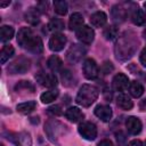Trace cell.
I'll return each instance as SVG.
<instances>
[{"label": "cell", "instance_id": "1", "mask_svg": "<svg viewBox=\"0 0 146 146\" xmlns=\"http://www.w3.org/2000/svg\"><path fill=\"white\" fill-rule=\"evenodd\" d=\"M17 42L21 47L31 52L40 54L43 50V43L40 36L35 35L30 27H22L17 34Z\"/></svg>", "mask_w": 146, "mask_h": 146}, {"label": "cell", "instance_id": "2", "mask_svg": "<svg viewBox=\"0 0 146 146\" xmlns=\"http://www.w3.org/2000/svg\"><path fill=\"white\" fill-rule=\"evenodd\" d=\"M98 95H99V91L95 86L83 84L76 95L75 102L83 107H89L98 98Z\"/></svg>", "mask_w": 146, "mask_h": 146}, {"label": "cell", "instance_id": "3", "mask_svg": "<svg viewBox=\"0 0 146 146\" xmlns=\"http://www.w3.org/2000/svg\"><path fill=\"white\" fill-rule=\"evenodd\" d=\"M31 65V62L29 58L26 57H19L17 59H15L13 63H10V65L8 66V72L10 74H23L26 71H29Z\"/></svg>", "mask_w": 146, "mask_h": 146}, {"label": "cell", "instance_id": "4", "mask_svg": "<svg viewBox=\"0 0 146 146\" xmlns=\"http://www.w3.org/2000/svg\"><path fill=\"white\" fill-rule=\"evenodd\" d=\"M78 131L87 140H94L97 137V128L94 123H91L89 121H84V122L80 123Z\"/></svg>", "mask_w": 146, "mask_h": 146}, {"label": "cell", "instance_id": "5", "mask_svg": "<svg viewBox=\"0 0 146 146\" xmlns=\"http://www.w3.org/2000/svg\"><path fill=\"white\" fill-rule=\"evenodd\" d=\"M83 74L88 80H94L98 76V66L92 58H87L82 65Z\"/></svg>", "mask_w": 146, "mask_h": 146}, {"label": "cell", "instance_id": "6", "mask_svg": "<svg viewBox=\"0 0 146 146\" xmlns=\"http://www.w3.org/2000/svg\"><path fill=\"white\" fill-rule=\"evenodd\" d=\"M76 38L79 41H81L84 44H90L94 41L95 38V32L94 30L88 26V25H83L81 29H79L76 31Z\"/></svg>", "mask_w": 146, "mask_h": 146}, {"label": "cell", "instance_id": "7", "mask_svg": "<svg viewBox=\"0 0 146 146\" xmlns=\"http://www.w3.org/2000/svg\"><path fill=\"white\" fill-rule=\"evenodd\" d=\"M11 137H8L16 146H32V138L29 132L22 131L18 133H10Z\"/></svg>", "mask_w": 146, "mask_h": 146}, {"label": "cell", "instance_id": "8", "mask_svg": "<svg viewBox=\"0 0 146 146\" xmlns=\"http://www.w3.org/2000/svg\"><path fill=\"white\" fill-rule=\"evenodd\" d=\"M66 44V36L62 33H54L49 40V49L51 51H60Z\"/></svg>", "mask_w": 146, "mask_h": 146}, {"label": "cell", "instance_id": "9", "mask_svg": "<svg viewBox=\"0 0 146 146\" xmlns=\"http://www.w3.org/2000/svg\"><path fill=\"white\" fill-rule=\"evenodd\" d=\"M86 54V49L80 46V44H72L70 47V49L67 50V59L71 63H76L79 62Z\"/></svg>", "mask_w": 146, "mask_h": 146}, {"label": "cell", "instance_id": "10", "mask_svg": "<svg viewBox=\"0 0 146 146\" xmlns=\"http://www.w3.org/2000/svg\"><path fill=\"white\" fill-rule=\"evenodd\" d=\"M36 80L39 81V83L43 87L47 88H54L57 86V78L55 76V74H46V73H40L36 75Z\"/></svg>", "mask_w": 146, "mask_h": 146}, {"label": "cell", "instance_id": "11", "mask_svg": "<svg viewBox=\"0 0 146 146\" xmlns=\"http://www.w3.org/2000/svg\"><path fill=\"white\" fill-rule=\"evenodd\" d=\"M113 88L116 91H123L128 88L129 86V79L125 74L123 73H117L114 78H113Z\"/></svg>", "mask_w": 146, "mask_h": 146}, {"label": "cell", "instance_id": "12", "mask_svg": "<svg viewBox=\"0 0 146 146\" xmlns=\"http://www.w3.org/2000/svg\"><path fill=\"white\" fill-rule=\"evenodd\" d=\"M125 127L127 130L131 133V135H138L141 131L143 124L140 122V120L136 116H129L125 121Z\"/></svg>", "mask_w": 146, "mask_h": 146}, {"label": "cell", "instance_id": "13", "mask_svg": "<svg viewBox=\"0 0 146 146\" xmlns=\"http://www.w3.org/2000/svg\"><path fill=\"white\" fill-rule=\"evenodd\" d=\"M95 115L104 122H107L112 117V108L107 105H98L95 108Z\"/></svg>", "mask_w": 146, "mask_h": 146}, {"label": "cell", "instance_id": "14", "mask_svg": "<svg viewBox=\"0 0 146 146\" xmlns=\"http://www.w3.org/2000/svg\"><path fill=\"white\" fill-rule=\"evenodd\" d=\"M65 116H66V119L68 121L75 123V122H79V121H81L83 119V113L78 107H70V108L66 110Z\"/></svg>", "mask_w": 146, "mask_h": 146}, {"label": "cell", "instance_id": "15", "mask_svg": "<svg viewBox=\"0 0 146 146\" xmlns=\"http://www.w3.org/2000/svg\"><path fill=\"white\" fill-rule=\"evenodd\" d=\"M107 21V16L104 11H96L91 15L90 17V23L95 26V27H102L106 24Z\"/></svg>", "mask_w": 146, "mask_h": 146}, {"label": "cell", "instance_id": "16", "mask_svg": "<svg viewBox=\"0 0 146 146\" xmlns=\"http://www.w3.org/2000/svg\"><path fill=\"white\" fill-rule=\"evenodd\" d=\"M83 16L80 14V13H73L70 17V21H68V27L71 30H79L83 26Z\"/></svg>", "mask_w": 146, "mask_h": 146}, {"label": "cell", "instance_id": "17", "mask_svg": "<svg viewBox=\"0 0 146 146\" xmlns=\"http://www.w3.org/2000/svg\"><path fill=\"white\" fill-rule=\"evenodd\" d=\"M116 104L120 108H122L124 111H129L133 106V103H132L131 98L125 94H121L116 97Z\"/></svg>", "mask_w": 146, "mask_h": 146}, {"label": "cell", "instance_id": "18", "mask_svg": "<svg viewBox=\"0 0 146 146\" xmlns=\"http://www.w3.org/2000/svg\"><path fill=\"white\" fill-rule=\"evenodd\" d=\"M131 21L135 25H144L146 23V13L144 11V9H140L138 7L133 9L131 14Z\"/></svg>", "mask_w": 146, "mask_h": 146}, {"label": "cell", "instance_id": "19", "mask_svg": "<svg viewBox=\"0 0 146 146\" xmlns=\"http://www.w3.org/2000/svg\"><path fill=\"white\" fill-rule=\"evenodd\" d=\"M112 17H113V19L115 22H119V23L123 22L125 19V17H127L125 9L122 6H119V5L114 6L112 8Z\"/></svg>", "mask_w": 146, "mask_h": 146}, {"label": "cell", "instance_id": "20", "mask_svg": "<svg viewBox=\"0 0 146 146\" xmlns=\"http://www.w3.org/2000/svg\"><path fill=\"white\" fill-rule=\"evenodd\" d=\"M35 107H36V103L33 102V100H30V102H25V103L18 104L16 110L21 114H30L31 112H33L35 110Z\"/></svg>", "mask_w": 146, "mask_h": 146}, {"label": "cell", "instance_id": "21", "mask_svg": "<svg viewBox=\"0 0 146 146\" xmlns=\"http://www.w3.org/2000/svg\"><path fill=\"white\" fill-rule=\"evenodd\" d=\"M129 92L132 97L138 98L144 94V86L138 81H132L129 84Z\"/></svg>", "mask_w": 146, "mask_h": 146}, {"label": "cell", "instance_id": "22", "mask_svg": "<svg viewBox=\"0 0 146 146\" xmlns=\"http://www.w3.org/2000/svg\"><path fill=\"white\" fill-rule=\"evenodd\" d=\"M47 65H48V67H49L52 72H58V71H60V68H62V66H63V60H62L58 56L54 55V56L49 57V59H48V62H47Z\"/></svg>", "mask_w": 146, "mask_h": 146}, {"label": "cell", "instance_id": "23", "mask_svg": "<svg viewBox=\"0 0 146 146\" xmlns=\"http://www.w3.org/2000/svg\"><path fill=\"white\" fill-rule=\"evenodd\" d=\"M25 19L31 25H36L39 23V21H40V18H39V10L34 9V8H30L25 13Z\"/></svg>", "mask_w": 146, "mask_h": 146}, {"label": "cell", "instance_id": "24", "mask_svg": "<svg viewBox=\"0 0 146 146\" xmlns=\"http://www.w3.org/2000/svg\"><path fill=\"white\" fill-rule=\"evenodd\" d=\"M14 36V29L9 25H3L0 29V39L2 42L9 41Z\"/></svg>", "mask_w": 146, "mask_h": 146}, {"label": "cell", "instance_id": "25", "mask_svg": "<svg viewBox=\"0 0 146 146\" xmlns=\"http://www.w3.org/2000/svg\"><path fill=\"white\" fill-rule=\"evenodd\" d=\"M14 52H15V50H14L13 46H10V44L5 46V47L1 49V51H0V63H1V64H5V63L14 55Z\"/></svg>", "mask_w": 146, "mask_h": 146}, {"label": "cell", "instance_id": "26", "mask_svg": "<svg viewBox=\"0 0 146 146\" xmlns=\"http://www.w3.org/2000/svg\"><path fill=\"white\" fill-rule=\"evenodd\" d=\"M64 29V23L62 19L59 18H52L49 23H48V30L51 32H59L60 30Z\"/></svg>", "mask_w": 146, "mask_h": 146}, {"label": "cell", "instance_id": "27", "mask_svg": "<svg viewBox=\"0 0 146 146\" xmlns=\"http://www.w3.org/2000/svg\"><path fill=\"white\" fill-rule=\"evenodd\" d=\"M15 90L17 92L19 91H29V92H34V86L30 81H19L15 86Z\"/></svg>", "mask_w": 146, "mask_h": 146}, {"label": "cell", "instance_id": "28", "mask_svg": "<svg viewBox=\"0 0 146 146\" xmlns=\"http://www.w3.org/2000/svg\"><path fill=\"white\" fill-rule=\"evenodd\" d=\"M58 97V91L57 90H49V91H46L41 95L40 99L43 104H49L51 103L52 100H55L56 98Z\"/></svg>", "mask_w": 146, "mask_h": 146}, {"label": "cell", "instance_id": "29", "mask_svg": "<svg viewBox=\"0 0 146 146\" xmlns=\"http://www.w3.org/2000/svg\"><path fill=\"white\" fill-rule=\"evenodd\" d=\"M54 8H55V11L58 14V15H66L67 13V3L65 1H62V0H58V1H55L54 2Z\"/></svg>", "mask_w": 146, "mask_h": 146}, {"label": "cell", "instance_id": "30", "mask_svg": "<svg viewBox=\"0 0 146 146\" xmlns=\"http://www.w3.org/2000/svg\"><path fill=\"white\" fill-rule=\"evenodd\" d=\"M104 36L105 39L107 40H113L117 36V29L115 26H107L105 30H104Z\"/></svg>", "mask_w": 146, "mask_h": 146}, {"label": "cell", "instance_id": "31", "mask_svg": "<svg viewBox=\"0 0 146 146\" xmlns=\"http://www.w3.org/2000/svg\"><path fill=\"white\" fill-rule=\"evenodd\" d=\"M62 80H63V84H65L67 87L74 84V82H73V75L67 70H65V71L62 72Z\"/></svg>", "mask_w": 146, "mask_h": 146}, {"label": "cell", "instance_id": "32", "mask_svg": "<svg viewBox=\"0 0 146 146\" xmlns=\"http://www.w3.org/2000/svg\"><path fill=\"white\" fill-rule=\"evenodd\" d=\"M48 112L51 113V114H54V115H56V116L62 115V113H63L62 107H60L59 105H52V106H50V107L48 108Z\"/></svg>", "mask_w": 146, "mask_h": 146}, {"label": "cell", "instance_id": "33", "mask_svg": "<svg viewBox=\"0 0 146 146\" xmlns=\"http://www.w3.org/2000/svg\"><path fill=\"white\" fill-rule=\"evenodd\" d=\"M113 71V65L111 62H105L103 65H102V72L104 74H108L110 72Z\"/></svg>", "mask_w": 146, "mask_h": 146}, {"label": "cell", "instance_id": "34", "mask_svg": "<svg viewBox=\"0 0 146 146\" xmlns=\"http://www.w3.org/2000/svg\"><path fill=\"white\" fill-rule=\"evenodd\" d=\"M139 59H140V63L143 64V66H144V67H146V47H145V48L141 50Z\"/></svg>", "mask_w": 146, "mask_h": 146}, {"label": "cell", "instance_id": "35", "mask_svg": "<svg viewBox=\"0 0 146 146\" xmlns=\"http://www.w3.org/2000/svg\"><path fill=\"white\" fill-rule=\"evenodd\" d=\"M39 11H41V13H46L47 11V9H48V2H40L39 5H38V8H36Z\"/></svg>", "mask_w": 146, "mask_h": 146}, {"label": "cell", "instance_id": "36", "mask_svg": "<svg viewBox=\"0 0 146 146\" xmlns=\"http://www.w3.org/2000/svg\"><path fill=\"white\" fill-rule=\"evenodd\" d=\"M98 146H113V143L108 139H103L102 141H99Z\"/></svg>", "mask_w": 146, "mask_h": 146}, {"label": "cell", "instance_id": "37", "mask_svg": "<svg viewBox=\"0 0 146 146\" xmlns=\"http://www.w3.org/2000/svg\"><path fill=\"white\" fill-rule=\"evenodd\" d=\"M128 146H143V144H141L140 140L135 139V140H131V141L128 144Z\"/></svg>", "mask_w": 146, "mask_h": 146}, {"label": "cell", "instance_id": "38", "mask_svg": "<svg viewBox=\"0 0 146 146\" xmlns=\"http://www.w3.org/2000/svg\"><path fill=\"white\" fill-rule=\"evenodd\" d=\"M139 108H140L141 111H146V97L140 100V103H139Z\"/></svg>", "mask_w": 146, "mask_h": 146}, {"label": "cell", "instance_id": "39", "mask_svg": "<svg viewBox=\"0 0 146 146\" xmlns=\"http://www.w3.org/2000/svg\"><path fill=\"white\" fill-rule=\"evenodd\" d=\"M10 3V1H7V2H0V6L1 7H6V6H8Z\"/></svg>", "mask_w": 146, "mask_h": 146}, {"label": "cell", "instance_id": "40", "mask_svg": "<svg viewBox=\"0 0 146 146\" xmlns=\"http://www.w3.org/2000/svg\"><path fill=\"white\" fill-rule=\"evenodd\" d=\"M144 35H145V36H144V38H145V39H146V30H145V31H144Z\"/></svg>", "mask_w": 146, "mask_h": 146}, {"label": "cell", "instance_id": "41", "mask_svg": "<svg viewBox=\"0 0 146 146\" xmlns=\"http://www.w3.org/2000/svg\"><path fill=\"white\" fill-rule=\"evenodd\" d=\"M144 6H145V8H146V2H145V3H144Z\"/></svg>", "mask_w": 146, "mask_h": 146}, {"label": "cell", "instance_id": "42", "mask_svg": "<svg viewBox=\"0 0 146 146\" xmlns=\"http://www.w3.org/2000/svg\"><path fill=\"white\" fill-rule=\"evenodd\" d=\"M145 146H146V144H145Z\"/></svg>", "mask_w": 146, "mask_h": 146}]
</instances>
